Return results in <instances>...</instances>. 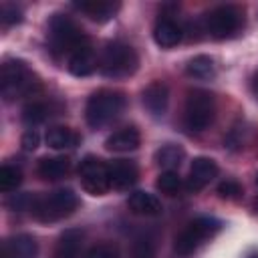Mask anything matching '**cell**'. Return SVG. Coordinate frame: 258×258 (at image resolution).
Segmentation results:
<instances>
[{"label": "cell", "instance_id": "603a6c76", "mask_svg": "<svg viewBox=\"0 0 258 258\" xmlns=\"http://www.w3.org/2000/svg\"><path fill=\"white\" fill-rule=\"evenodd\" d=\"M52 115V105L46 101H30L22 109V121L26 125H38Z\"/></svg>", "mask_w": 258, "mask_h": 258}, {"label": "cell", "instance_id": "5bb4252c", "mask_svg": "<svg viewBox=\"0 0 258 258\" xmlns=\"http://www.w3.org/2000/svg\"><path fill=\"white\" fill-rule=\"evenodd\" d=\"M139 177V169L135 161L129 159H117L109 163V181L115 189H129Z\"/></svg>", "mask_w": 258, "mask_h": 258}, {"label": "cell", "instance_id": "484cf974", "mask_svg": "<svg viewBox=\"0 0 258 258\" xmlns=\"http://www.w3.org/2000/svg\"><path fill=\"white\" fill-rule=\"evenodd\" d=\"M22 183V171L14 165H2L0 167V189L12 191Z\"/></svg>", "mask_w": 258, "mask_h": 258}, {"label": "cell", "instance_id": "ba28073f", "mask_svg": "<svg viewBox=\"0 0 258 258\" xmlns=\"http://www.w3.org/2000/svg\"><path fill=\"white\" fill-rule=\"evenodd\" d=\"M216 115V101L210 91L194 89L187 93L183 107V125L189 131H204L210 127Z\"/></svg>", "mask_w": 258, "mask_h": 258}, {"label": "cell", "instance_id": "3957f363", "mask_svg": "<svg viewBox=\"0 0 258 258\" xmlns=\"http://www.w3.org/2000/svg\"><path fill=\"white\" fill-rule=\"evenodd\" d=\"M48 44L56 54H73L77 48L85 46L89 38L83 28L67 14H52L48 20Z\"/></svg>", "mask_w": 258, "mask_h": 258}, {"label": "cell", "instance_id": "9a60e30c", "mask_svg": "<svg viewBox=\"0 0 258 258\" xmlns=\"http://www.w3.org/2000/svg\"><path fill=\"white\" fill-rule=\"evenodd\" d=\"M73 6L77 10H81L83 14H87L95 22L111 20L117 14V10L121 8L119 2H111V0H85V2H75Z\"/></svg>", "mask_w": 258, "mask_h": 258}, {"label": "cell", "instance_id": "5b68a950", "mask_svg": "<svg viewBox=\"0 0 258 258\" xmlns=\"http://www.w3.org/2000/svg\"><path fill=\"white\" fill-rule=\"evenodd\" d=\"M79 208V198L73 189H56L52 194L34 198L32 204V216L40 222H58L62 218H69Z\"/></svg>", "mask_w": 258, "mask_h": 258}, {"label": "cell", "instance_id": "d6a6232c", "mask_svg": "<svg viewBox=\"0 0 258 258\" xmlns=\"http://www.w3.org/2000/svg\"><path fill=\"white\" fill-rule=\"evenodd\" d=\"M252 91H254V95H256V99H258V71H256V75H254V79H252Z\"/></svg>", "mask_w": 258, "mask_h": 258}, {"label": "cell", "instance_id": "ac0fdd59", "mask_svg": "<svg viewBox=\"0 0 258 258\" xmlns=\"http://www.w3.org/2000/svg\"><path fill=\"white\" fill-rule=\"evenodd\" d=\"M81 246H83V232L77 228L64 230L60 238L56 240L52 258H79L81 256Z\"/></svg>", "mask_w": 258, "mask_h": 258}, {"label": "cell", "instance_id": "d4e9b609", "mask_svg": "<svg viewBox=\"0 0 258 258\" xmlns=\"http://www.w3.org/2000/svg\"><path fill=\"white\" fill-rule=\"evenodd\" d=\"M157 242L151 234H141L133 242V258H155Z\"/></svg>", "mask_w": 258, "mask_h": 258}, {"label": "cell", "instance_id": "7402d4cb", "mask_svg": "<svg viewBox=\"0 0 258 258\" xmlns=\"http://www.w3.org/2000/svg\"><path fill=\"white\" fill-rule=\"evenodd\" d=\"M183 157H185V151H183L179 145H173V143L161 145V147L155 151V155H153L155 163H157L161 169H165V171H173L175 167H179L181 161H183Z\"/></svg>", "mask_w": 258, "mask_h": 258}, {"label": "cell", "instance_id": "4fadbf2b", "mask_svg": "<svg viewBox=\"0 0 258 258\" xmlns=\"http://www.w3.org/2000/svg\"><path fill=\"white\" fill-rule=\"evenodd\" d=\"M169 103V89L161 81H153L143 89V105L153 117H161L167 111Z\"/></svg>", "mask_w": 258, "mask_h": 258}, {"label": "cell", "instance_id": "f546056e", "mask_svg": "<svg viewBox=\"0 0 258 258\" xmlns=\"http://www.w3.org/2000/svg\"><path fill=\"white\" fill-rule=\"evenodd\" d=\"M216 191H218V196L222 200H238L242 196V185L238 181H234V179H224V181L218 183Z\"/></svg>", "mask_w": 258, "mask_h": 258}, {"label": "cell", "instance_id": "52a82bcc", "mask_svg": "<svg viewBox=\"0 0 258 258\" xmlns=\"http://www.w3.org/2000/svg\"><path fill=\"white\" fill-rule=\"evenodd\" d=\"M202 22H204V32H208L212 38L218 40L230 38L244 24V10L234 4H222L212 8Z\"/></svg>", "mask_w": 258, "mask_h": 258}, {"label": "cell", "instance_id": "4dcf8cb0", "mask_svg": "<svg viewBox=\"0 0 258 258\" xmlns=\"http://www.w3.org/2000/svg\"><path fill=\"white\" fill-rule=\"evenodd\" d=\"M32 204H34V198L28 196V194H18V196H12L6 206L14 212H22V210H32Z\"/></svg>", "mask_w": 258, "mask_h": 258}, {"label": "cell", "instance_id": "d6986e66", "mask_svg": "<svg viewBox=\"0 0 258 258\" xmlns=\"http://www.w3.org/2000/svg\"><path fill=\"white\" fill-rule=\"evenodd\" d=\"M127 206L137 216H159L161 214V202L147 191H133L127 200Z\"/></svg>", "mask_w": 258, "mask_h": 258}, {"label": "cell", "instance_id": "8fae6325", "mask_svg": "<svg viewBox=\"0 0 258 258\" xmlns=\"http://www.w3.org/2000/svg\"><path fill=\"white\" fill-rule=\"evenodd\" d=\"M218 175V163L210 157H196L189 167V177H187V189L200 191L204 189L214 177Z\"/></svg>", "mask_w": 258, "mask_h": 258}, {"label": "cell", "instance_id": "277c9868", "mask_svg": "<svg viewBox=\"0 0 258 258\" xmlns=\"http://www.w3.org/2000/svg\"><path fill=\"white\" fill-rule=\"evenodd\" d=\"M139 67V56L131 44L121 40L109 42L99 58V71L109 79H125L131 77Z\"/></svg>", "mask_w": 258, "mask_h": 258}, {"label": "cell", "instance_id": "8992f818", "mask_svg": "<svg viewBox=\"0 0 258 258\" xmlns=\"http://www.w3.org/2000/svg\"><path fill=\"white\" fill-rule=\"evenodd\" d=\"M222 230V222L212 218V216H200L196 220H191L177 236L173 242V250L179 256H187L194 250H198L208 238L216 236Z\"/></svg>", "mask_w": 258, "mask_h": 258}, {"label": "cell", "instance_id": "f1b7e54d", "mask_svg": "<svg viewBox=\"0 0 258 258\" xmlns=\"http://www.w3.org/2000/svg\"><path fill=\"white\" fill-rule=\"evenodd\" d=\"M117 256H119V250H117L115 244H111V242H99V244H95V246L89 248V252H87L85 258H117Z\"/></svg>", "mask_w": 258, "mask_h": 258}, {"label": "cell", "instance_id": "cb8c5ba5", "mask_svg": "<svg viewBox=\"0 0 258 258\" xmlns=\"http://www.w3.org/2000/svg\"><path fill=\"white\" fill-rule=\"evenodd\" d=\"M185 73L194 79H212L216 75V67L208 54H198L185 64Z\"/></svg>", "mask_w": 258, "mask_h": 258}, {"label": "cell", "instance_id": "e575fe53", "mask_svg": "<svg viewBox=\"0 0 258 258\" xmlns=\"http://www.w3.org/2000/svg\"><path fill=\"white\" fill-rule=\"evenodd\" d=\"M254 210L258 212V198H256V202H254Z\"/></svg>", "mask_w": 258, "mask_h": 258}, {"label": "cell", "instance_id": "e0dca14e", "mask_svg": "<svg viewBox=\"0 0 258 258\" xmlns=\"http://www.w3.org/2000/svg\"><path fill=\"white\" fill-rule=\"evenodd\" d=\"M141 143V135L135 127H125V129H119L115 131L113 135H109L105 139V147L109 151H115V153H127V151H133L137 149Z\"/></svg>", "mask_w": 258, "mask_h": 258}, {"label": "cell", "instance_id": "6da1fadb", "mask_svg": "<svg viewBox=\"0 0 258 258\" xmlns=\"http://www.w3.org/2000/svg\"><path fill=\"white\" fill-rule=\"evenodd\" d=\"M125 95L115 89H99L87 99L85 107V119L89 127L101 129L109 125L113 119H117L125 109Z\"/></svg>", "mask_w": 258, "mask_h": 258}, {"label": "cell", "instance_id": "44dd1931", "mask_svg": "<svg viewBox=\"0 0 258 258\" xmlns=\"http://www.w3.org/2000/svg\"><path fill=\"white\" fill-rule=\"evenodd\" d=\"M71 161L67 157H44L36 165V173L46 181H56L69 173Z\"/></svg>", "mask_w": 258, "mask_h": 258}, {"label": "cell", "instance_id": "9c48e42d", "mask_svg": "<svg viewBox=\"0 0 258 258\" xmlns=\"http://www.w3.org/2000/svg\"><path fill=\"white\" fill-rule=\"evenodd\" d=\"M79 177L85 191L91 196H105L111 189L109 181V165L99 157L87 155L79 165Z\"/></svg>", "mask_w": 258, "mask_h": 258}, {"label": "cell", "instance_id": "30bf717a", "mask_svg": "<svg viewBox=\"0 0 258 258\" xmlns=\"http://www.w3.org/2000/svg\"><path fill=\"white\" fill-rule=\"evenodd\" d=\"M67 69H69V73L75 75V77H89V75H93V73L99 69V58H97V54H95L91 42H87L85 46L77 48V50L69 56Z\"/></svg>", "mask_w": 258, "mask_h": 258}, {"label": "cell", "instance_id": "1f68e13d", "mask_svg": "<svg viewBox=\"0 0 258 258\" xmlns=\"http://www.w3.org/2000/svg\"><path fill=\"white\" fill-rule=\"evenodd\" d=\"M38 143H40V135H38V131L28 129V131H24V133H22L20 145H22V149H24V151H34V149L38 147Z\"/></svg>", "mask_w": 258, "mask_h": 258}, {"label": "cell", "instance_id": "83f0119b", "mask_svg": "<svg viewBox=\"0 0 258 258\" xmlns=\"http://www.w3.org/2000/svg\"><path fill=\"white\" fill-rule=\"evenodd\" d=\"M0 20H2L4 26L18 24V22H22V10H20L16 4L4 2V4L0 6Z\"/></svg>", "mask_w": 258, "mask_h": 258}, {"label": "cell", "instance_id": "ffe728a7", "mask_svg": "<svg viewBox=\"0 0 258 258\" xmlns=\"http://www.w3.org/2000/svg\"><path fill=\"white\" fill-rule=\"evenodd\" d=\"M79 141H81V135L71 127L56 125L46 131V145L52 149H71V147H77Z\"/></svg>", "mask_w": 258, "mask_h": 258}, {"label": "cell", "instance_id": "d590c367", "mask_svg": "<svg viewBox=\"0 0 258 258\" xmlns=\"http://www.w3.org/2000/svg\"><path fill=\"white\" fill-rule=\"evenodd\" d=\"M254 181H256V185H258V173H256V179H254Z\"/></svg>", "mask_w": 258, "mask_h": 258}, {"label": "cell", "instance_id": "836d02e7", "mask_svg": "<svg viewBox=\"0 0 258 258\" xmlns=\"http://www.w3.org/2000/svg\"><path fill=\"white\" fill-rule=\"evenodd\" d=\"M244 258H258V250H250V252H248Z\"/></svg>", "mask_w": 258, "mask_h": 258}, {"label": "cell", "instance_id": "7c38bea8", "mask_svg": "<svg viewBox=\"0 0 258 258\" xmlns=\"http://www.w3.org/2000/svg\"><path fill=\"white\" fill-rule=\"evenodd\" d=\"M38 246L30 234H16L2 244L0 258H36Z\"/></svg>", "mask_w": 258, "mask_h": 258}, {"label": "cell", "instance_id": "2e32d148", "mask_svg": "<svg viewBox=\"0 0 258 258\" xmlns=\"http://www.w3.org/2000/svg\"><path fill=\"white\" fill-rule=\"evenodd\" d=\"M153 40L161 48H171L181 40V26L173 18L161 16L153 26Z\"/></svg>", "mask_w": 258, "mask_h": 258}, {"label": "cell", "instance_id": "7a4b0ae2", "mask_svg": "<svg viewBox=\"0 0 258 258\" xmlns=\"http://www.w3.org/2000/svg\"><path fill=\"white\" fill-rule=\"evenodd\" d=\"M38 89L36 75L26 67L24 60L12 58L4 60L0 67V93L4 101H14L18 97H26Z\"/></svg>", "mask_w": 258, "mask_h": 258}, {"label": "cell", "instance_id": "4316f807", "mask_svg": "<svg viewBox=\"0 0 258 258\" xmlns=\"http://www.w3.org/2000/svg\"><path fill=\"white\" fill-rule=\"evenodd\" d=\"M155 187L165 196H175L177 189L181 187V179H179L177 171H161L155 181Z\"/></svg>", "mask_w": 258, "mask_h": 258}]
</instances>
